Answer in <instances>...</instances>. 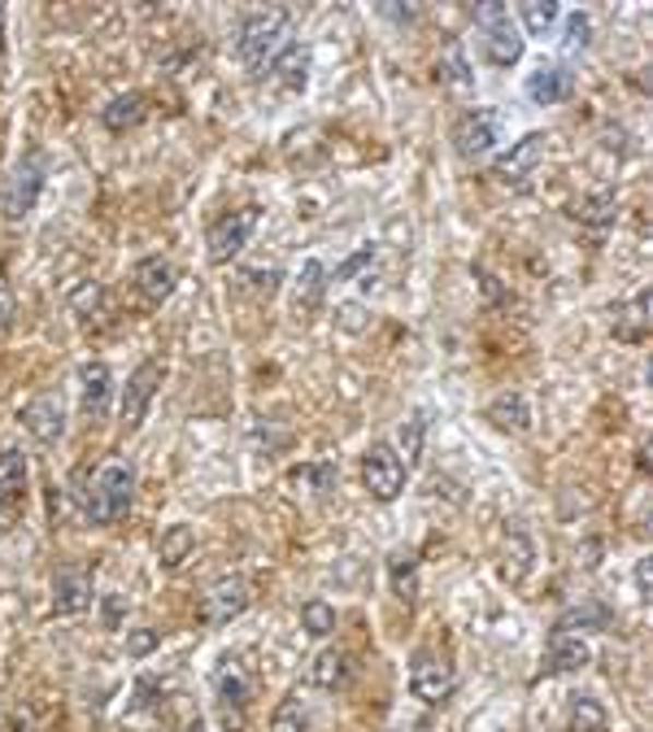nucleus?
Wrapping results in <instances>:
<instances>
[{"mask_svg": "<svg viewBox=\"0 0 653 732\" xmlns=\"http://www.w3.org/2000/svg\"><path fill=\"white\" fill-rule=\"evenodd\" d=\"M589 44H593V17L584 9L567 13V22H562V52L575 57V52H589Z\"/></svg>", "mask_w": 653, "mask_h": 732, "instance_id": "33", "label": "nucleus"}, {"mask_svg": "<svg viewBox=\"0 0 653 732\" xmlns=\"http://www.w3.org/2000/svg\"><path fill=\"white\" fill-rule=\"evenodd\" d=\"M423 440H427V414H423V410H414V414L401 423V432H396V449L405 453V458H401V462H405V471L423 462Z\"/></svg>", "mask_w": 653, "mask_h": 732, "instance_id": "29", "label": "nucleus"}, {"mask_svg": "<svg viewBox=\"0 0 653 732\" xmlns=\"http://www.w3.org/2000/svg\"><path fill=\"white\" fill-rule=\"evenodd\" d=\"M214 694H218V707H223V711H245V707H249L253 685H249L245 668L227 659V663L214 672Z\"/></svg>", "mask_w": 653, "mask_h": 732, "instance_id": "21", "label": "nucleus"}, {"mask_svg": "<svg viewBox=\"0 0 653 732\" xmlns=\"http://www.w3.org/2000/svg\"><path fill=\"white\" fill-rule=\"evenodd\" d=\"M370 262H375V245H366V249H357L353 258H344V262L335 267V280H353V275H357L361 267H370Z\"/></svg>", "mask_w": 653, "mask_h": 732, "instance_id": "42", "label": "nucleus"}, {"mask_svg": "<svg viewBox=\"0 0 653 732\" xmlns=\"http://www.w3.org/2000/svg\"><path fill=\"white\" fill-rule=\"evenodd\" d=\"M501 127L506 122H501L497 109H466L453 122V149H458V157H466V162L488 157L497 149V140H501Z\"/></svg>", "mask_w": 653, "mask_h": 732, "instance_id": "7", "label": "nucleus"}, {"mask_svg": "<svg viewBox=\"0 0 653 732\" xmlns=\"http://www.w3.org/2000/svg\"><path fill=\"white\" fill-rule=\"evenodd\" d=\"M22 488H26V458H22V449H0V528L9 523L13 506L22 501Z\"/></svg>", "mask_w": 653, "mask_h": 732, "instance_id": "18", "label": "nucleus"}, {"mask_svg": "<svg viewBox=\"0 0 653 732\" xmlns=\"http://www.w3.org/2000/svg\"><path fill=\"white\" fill-rule=\"evenodd\" d=\"M323 293H326V267L319 258H310L306 267H301V275H297V310L306 315V310H319L323 306Z\"/></svg>", "mask_w": 653, "mask_h": 732, "instance_id": "28", "label": "nucleus"}, {"mask_svg": "<svg viewBox=\"0 0 653 732\" xmlns=\"http://www.w3.org/2000/svg\"><path fill=\"white\" fill-rule=\"evenodd\" d=\"M144 114H149L144 92H122V96H114V101L100 109V122H105L109 131H127V127H140Z\"/></svg>", "mask_w": 653, "mask_h": 732, "instance_id": "22", "label": "nucleus"}, {"mask_svg": "<svg viewBox=\"0 0 653 732\" xmlns=\"http://www.w3.org/2000/svg\"><path fill=\"white\" fill-rule=\"evenodd\" d=\"M637 593H641V602H650V593H653V567H650V558H641V563H637Z\"/></svg>", "mask_w": 653, "mask_h": 732, "instance_id": "44", "label": "nucleus"}, {"mask_svg": "<svg viewBox=\"0 0 653 732\" xmlns=\"http://www.w3.org/2000/svg\"><path fill=\"white\" fill-rule=\"evenodd\" d=\"M192 554H197V532H192V523H170V528L162 532V541H157V567H162V571H179Z\"/></svg>", "mask_w": 653, "mask_h": 732, "instance_id": "20", "label": "nucleus"}, {"mask_svg": "<svg viewBox=\"0 0 653 732\" xmlns=\"http://www.w3.org/2000/svg\"><path fill=\"white\" fill-rule=\"evenodd\" d=\"M571 732H606V707L593 694L571 698Z\"/></svg>", "mask_w": 653, "mask_h": 732, "instance_id": "32", "label": "nucleus"}, {"mask_svg": "<svg viewBox=\"0 0 653 732\" xmlns=\"http://www.w3.org/2000/svg\"><path fill=\"white\" fill-rule=\"evenodd\" d=\"M162 379H166V366L153 363V358L131 370V379H127V388H122V401H118V418H122L127 432H135V427L144 423V414H149V405H153Z\"/></svg>", "mask_w": 653, "mask_h": 732, "instance_id": "8", "label": "nucleus"}, {"mask_svg": "<svg viewBox=\"0 0 653 732\" xmlns=\"http://www.w3.org/2000/svg\"><path fill=\"white\" fill-rule=\"evenodd\" d=\"M258 223H262V210H258V205H245V210L223 214V219L210 227V236H205V253H210V262H214V267H227V262L253 240Z\"/></svg>", "mask_w": 653, "mask_h": 732, "instance_id": "4", "label": "nucleus"}, {"mask_svg": "<svg viewBox=\"0 0 653 732\" xmlns=\"http://www.w3.org/2000/svg\"><path fill=\"white\" fill-rule=\"evenodd\" d=\"M157 641H162V637H157L153 628H135V633L127 637V654H131V659H149V654L157 650Z\"/></svg>", "mask_w": 653, "mask_h": 732, "instance_id": "40", "label": "nucleus"}, {"mask_svg": "<svg viewBox=\"0 0 653 732\" xmlns=\"http://www.w3.org/2000/svg\"><path fill=\"white\" fill-rule=\"evenodd\" d=\"M288 35H293V13H288V9L253 13V17L240 26V35H236V57H240V66L253 70V74L271 70L275 57L293 44Z\"/></svg>", "mask_w": 653, "mask_h": 732, "instance_id": "1", "label": "nucleus"}, {"mask_svg": "<svg viewBox=\"0 0 653 732\" xmlns=\"http://www.w3.org/2000/svg\"><path fill=\"white\" fill-rule=\"evenodd\" d=\"M571 87H575V74L567 66H536L527 74V83H523L532 105H558V101L571 96Z\"/></svg>", "mask_w": 653, "mask_h": 732, "instance_id": "16", "label": "nucleus"}, {"mask_svg": "<svg viewBox=\"0 0 653 732\" xmlns=\"http://www.w3.org/2000/svg\"><path fill=\"white\" fill-rule=\"evenodd\" d=\"M249 602H253V585L245 576H223L205 589V619L210 624H231L249 611Z\"/></svg>", "mask_w": 653, "mask_h": 732, "instance_id": "11", "label": "nucleus"}, {"mask_svg": "<svg viewBox=\"0 0 653 732\" xmlns=\"http://www.w3.org/2000/svg\"><path fill=\"white\" fill-rule=\"evenodd\" d=\"M118 615H122V598H118V593H109V598H105V624H109V628H118Z\"/></svg>", "mask_w": 653, "mask_h": 732, "instance_id": "45", "label": "nucleus"}, {"mask_svg": "<svg viewBox=\"0 0 653 732\" xmlns=\"http://www.w3.org/2000/svg\"><path fill=\"white\" fill-rule=\"evenodd\" d=\"M436 70H440V83H449L453 92H466V87L475 83V70H471V61H466V48H462V39H449V44L440 48V61H436Z\"/></svg>", "mask_w": 653, "mask_h": 732, "instance_id": "24", "label": "nucleus"}, {"mask_svg": "<svg viewBox=\"0 0 653 732\" xmlns=\"http://www.w3.org/2000/svg\"><path fill=\"white\" fill-rule=\"evenodd\" d=\"M545 149H549V135H545V131H527L523 140L510 144V153H501V157L492 162V175H497L501 184H519V179H527V175L541 166Z\"/></svg>", "mask_w": 653, "mask_h": 732, "instance_id": "12", "label": "nucleus"}, {"mask_svg": "<svg viewBox=\"0 0 653 732\" xmlns=\"http://www.w3.org/2000/svg\"><path fill=\"white\" fill-rule=\"evenodd\" d=\"M615 192H593V197H584L580 201V223L584 227H593V232H606L610 223H615Z\"/></svg>", "mask_w": 653, "mask_h": 732, "instance_id": "34", "label": "nucleus"}, {"mask_svg": "<svg viewBox=\"0 0 653 732\" xmlns=\"http://www.w3.org/2000/svg\"><path fill=\"white\" fill-rule=\"evenodd\" d=\"M22 427L39 445H57L66 436V401H61V392H35L22 405Z\"/></svg>", "mask_w": 653, "mask_h": 732, "instance_id": "9", "label": "nucleus"}, {"mask_svg": "<svg viewBox=\"0 0 653 732\" xmlns=\"http://www.w3.org/2000/svg\"><path fill=\"white\" fill-rule=\"evenodd\" d=\"M484 418H488L492 427H501V432H527V427H532V405H527L523 392H497V397L488 401Z\"/></svg>", "mask_w": 653, "mask_h": 732, "instance_id": "19", "label": "nucleus"}, {"mask_svg": "<svg viewBox=\"0 0 653 732\" xmlns=\"http://www.w3.org/2000/svg\"><path fill=\"white\" fill-rule=\"evenodd\" d=\"M100 302H105V288L87 280V284H79V293L70 297V310H74L79 319H87V315H96V306H100Z\"/></svg>", "mask_w": 653, "mask_h": 732, "instance_id": "37", "label": "nucleus"}, {"mask_svg": "<svg viewBox=\"0 0 653 732\" xmlns=\"http://www.w3.org/2000/svg\"><path fill=\"white\" fill-rule=\"evenodd\" d=\"M301 628H306L310 637H326V633H335V606H326L323 598L306 602V606H301Z\"/></svg>", "mask_w": 653, "mask_h": 732, "instance_id": "36", "label": "nucleus"}, {"mask_svg": "<svg viewBox=\"0 0 653 732\" xmlns=\"http://www.w3.org/2000/svg\"><path fill=\"white\" fill-rule=\"evenodd\" d=\"M388 576H392V589L405 606L418 602V558L414 554H392L388 558Z\"/></svg>", "mask_w": 653, "mask_h": 732, "instance_id": "30", "label": "nucleus"}, {"mask_svg": "<svg viewBox=\"0 0 653 732\" xmlns=\"http://www.w3.org/2000/svg\"><path fill=\"white\" fill-rule=\"evenodd\" d=\"M310 724H314V716L301 694H288L271 716V732H310Z\"/></svg>", "mask_w": 653, "mask_h": 732, "instance_id": "31", "label": "nucleus"}, {"mask_svg": "<svg viewBox=\"0 0 653 732\" xmlns=\"http://www.w3.org/2000/svg\"><path fill=\"white\" fill-rule=\"evenodd\" d=\"M348 676H353V659H348L344 650H323V654L314 659V668H310V681H314L319 689H326V694L344 689Z\"/></svg>", "mask_w": 653, "mask_h": 732, "instance_id": "25", "label": "nucleus"}, {"mask_svg": "<svg viewBox=\"0 0 653 732\" xmlns=\"http://www.w3.org/2000/svg\"><path fill=\"white\" fill-rule=\"evenodd\" d=\"M361 484H366V493L375 501H396L401 488H405V462H401V453L392 445H383V440L370 445L361 453Z\"/></svg>", "mask_w": 653, "mask_h": 732, "instance_id": "5", "label": "nucleus"}, {"mask_svg": "<svg viewBox=\"0 0 653 732\" xmlns=\"http://www.w3.org/2000/svg\"><path fill=\"white\" fill-rule=\"evenodd\" d=\"M0 44H4V26H0Z\"/></svg>", "mask_w": 653, "mask_h": 732, "instance_id": "47", "label": "nucleus"}, {"mask_svg": "<svg viewBox=\"0 0 653 732\" xmlns=\"http://www.w3.org/2000/svg\"><path fill=\"white\" fill-rule=\"evenodd\" d=\"M13 319H17V297H13L9 280H4V267H0V337L13 328Z\"/></svg>", "mask_w": 653, "mask_h": 732, "instance_id": "41", "label": "nucleus"}, {"mask_svg": "<svg viewBox=\"0 0 653 732\" xmlns=\"http://www.w3.org/2000/svg\"><path fill=\"white\" fill-rule=\"evenodd\" d=\"M523 48H527V35L519 31V22L510 13L484 22V57H488V66L510 70V66L523 61Z\"/></svg>", "mask_w": 653, "mask_h": 732, "instance_id": "10", "label": "nucleus"}, {"mask_svg": "<svg viewBox=\"0 0 653 732\" xmlns=\"http://www.w3.org/2000/svg\"><path fill=\"white\" fill-rule=\"evenodd\" d=\"M335 323H340L344 332H361L370 319H366V306H361V302H344V306L335 310Z\"/></svg>", "mask_w": 653, "mask_h": 732, "instance_id": "39", "label": "nucleus"}, {"mask_svg": "<svg viewBox=\"0 0 653 732\" xmlns=\"http://www.w3.org/2000/svg\"><path fill=\"white\" fill-rule=\"evenodd\" d=\"M44 184H48V157H44L39 149L22 153V157L13 162V170L4 175V184H0V210H4V219H9V223L31 219V210L39 205Z\"/></svg>", "mask_w": 653, "mask_h": 732, "instance_id": "2", "label": "nucleus"}, {"mask_svg": "<svg viewBox=\"0 0 653 732\" xmlns=\"http://www.w3.org/2000/svg\"><path fill=\"white\" fill-rule=\"evenodd\" d=\"M245 275H249V284H253L258 293H266V297H275V293H280V280H284L280 267H253V271H245Z\"/></svg>", "mask_w": 653, "mask_h": 732, "instance_id": "38", "label": "nucleus"}, {"mask_svg": "<svg viewBox=\"0 0 653 732\" xmlns=\"http://www.w3.org/2000/svg\"><path fill=\"white\" fill-rule=\"evenodd\" d=\"M92 606V576L79 567L57 571L52 580V615H83Z\"/></svg>", "mask_w": 653, "mask_h": 732, "instance_id": "15", "label": "nucleus"}, {"mask_svg": "<svg viewBox=\"0 0 653 732\" xmlns=\"http://www.w3.org/2000/svg\"><path fill=\"white\" fill-rule=\"evenodd\" d=\"M131 497H135V467L105 462L96 471V480H92V493H87V519L109 528V523H118L131 510Z\"/></svg>", "mask_w": 653, "mask_h": 732, "instance_id": "3", "label": "nucleus"}, {"mask_svg": "<svg viewBox=\"0 0 653 732\" xmlns=\"http://www.w3.org/2000/svg\"><path fill=\"white\" fill-rule=\"evenodd\" d=\"M532 541L523 536V532H510V541H506V580L510 585H519L527 571H532Z\"/></svg>", "mask_w": 653, "mask_h": 732, "instance_id": "35", "label": "nucleus"}, {"mask_svg": "<svg viewBox=\"0 0 653 732\" xmlns=\"http://www.w3.org/2000/svg\"><path fill=\"white\" fill-rule=\"evenodd\" d=\"M275 79L288 87V92H301L310 83V48L306 44H288L280 57H275Z\"/></svg>", "mask_w": 653, "mask_h": 732, "instance_id": "23", "label": "nucleus"}, {"mask_svg": "<svg viewBox=\"0 0 653 732\" xmlns=\"http://www.w3.org/2000/svg\"><path fill=\"white\" fill-rule=\"evenodd\" d=\"M409 689H414V698H423L427 707H440V703L453 698V689H458V672H453V663H449L444 654H436V650H418L414 663H409Z\"/></svg>", "mask_w": 653, "mask_h": 732, "instance_id": "6", "label": "nucleus"}, {"mask_svg": "<svg viewBox=\"0 0 653 732\" xmlns=\"http://www.w3.org/2000/svg\"><path fill=\"white\" fill-rule=\"evenodd\" d=\"M610 606L606 602H597V598H589V602H580V606H571L562 619H558V628L554 633H575V628H589V633H602V628H610Z\"/></svg>", "mask_w": 653, "mask_h": 732, "instance_id": "26", "label": "nucleus"}, {"mask_svg": "<svg viewBox=\"0 0 653 732\" xmlns=\"http://www.w3.org/2000/svg\"><path fill=\"white\" fill-rule=\"evenodd\" d=\"M519 22H523V26H519L523 35H541V39H545V35H554V26L562 22V9H558V0H527V4L519 9Z\"/></svg>", "mask_w": 653, "mask_h": 732, "instance_id": "27", "label": "nucleus"}, {"mask_svg": "<svg viewBox=\"0 0 653 732\" xmlns=\"http://www.w3.org/2000/svg\"><path fill=\"white\" fill-rule=\"evenodd\" d=\"M135 288L149 297V302H170L175 297V288H179V271H175V262L170 258H162V253H153V258H144V262H135Z\"/></svg>", "mask_w": 653, "mask_h": 732, "instance_id": "14", "label": "nucleus"}, {"mask_svg": "<svg viewBox=\"0 0 653 732\" xmlns=\"http://www.w3.org/2000/svg\"><path fill=\"white\" fill-rule=\"evenodd\" d=\"M183 732H205V720H201V716H192V720L183 724Z\"/></svg>", "mask_w": 653, "mask_h": 732, "instance_id": "46", "label": "nucleus"}, {"mask_svg": "<svg viewBox=\"0 0 653 732\" xmlns=\"http://www.w3.org/2000/svg\"><path fill=\"white\" fill-rule=\"evenodd\" d=\"M109 397H114V370L105 363L79 366V401L87 418H105L109 414Z\"/></svg>", "mask_w": 653, "mask_h": 732, "instance_id": "13", "label": "nucleus"}, {"mask_svg": "<svg viewBox=\"0 0 653 732\" xmlns=\"http://www.w3.org/2000/svg\"><path fill=\"white\" fill-rule=\"evenodd\" d=\"M593 663V650L580 633H554L549 641V654H545V668L558 672V676H571V672H584Z\"/></svg>", "mask_w": 653, "mask_h": 732, "instance_id": "17", "label": "nucleus"}, {"mask_svg": "<svg viewBox=\"0 0 653 732\" xmlns=\"http://www.w3.org/2000/svg\"><path fill=\"white\" fill-rule=\"evenodd\" d=\"M475 280H479V288H484V297H488V302H510V293L497 284V275H492L488 267H475Z\"/></svg>", "mask_w": 653, "mask_h": 732, "instance_id": "43", "label": "nucleus"}]
</instances>
